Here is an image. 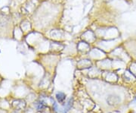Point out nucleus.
Instances as JSON below:
<instances>
[{"mask_svg": "<svg viewBox=\"0 0 136 113\" xmlns=\"http://www.w3.org/2000/svg\"><path fill=\"white\" fill-rule=\"evenodd\" d=\"M56 98L57 101L61 102V103H62V102H64V101L66 99V95L64 93H62V92H59V93H57L56 94Z\"/></svg>", "mask_w": 136, "mask_h": 113, "instance_id": "f257e3e1", "label": "nucleus"}, {"mask_svg": "<svg viewBox=\"0 0 136 113\" xmlns=\"http://www.w3.org/2000/svg\"><path fill=\"white\" fill-rule=\"evenodd\" d=\"M134 101H135V102H136V97H135V100H134Z\"/></svg>", "mask_w": 136, "mask_h": 113, "instance_id": "f03ea898", "label": "nucleus"}]
</instances>
